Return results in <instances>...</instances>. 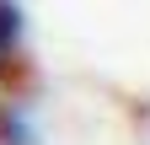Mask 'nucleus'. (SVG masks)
Returning <instances> with one entry per match:
<instances>
[{"label": "nucleus", "mask_w": 150, "mask_h": 145, "mask_svg": "<svg viewBox=\"0 0 150 145\" xmlns=\"http://www.w3.org/2000/svg\"><path fill=\"white\" fill-rule=\"evenodd\" d=\"M11 48H16V6L0 0V65L11 59Z\"/></svg>", "instance_id": "nucleus-1"}]
</instances>
